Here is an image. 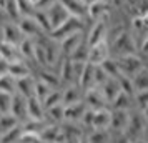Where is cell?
I'll use <instances>...</instances> for the list:
<instances>
[{
    "label": "cell",
    "mask_w": 148,
    "mask_h": 143,
    "mask_svg": "<svg viewBox=\"0 0 148 143\" xmlns=\"http://www.w3.org/2000/svg\"><path fill=\"white\" fill-rule=\"evenodd\" d=\"M110 50L115 57H123V55H133L138 53L140 43L136 40L133 32L121 28L118 34L113 37V40L110 43Z\"/></svg>",
    "instance_id": "6da1fadb"
},
{
    "label": "cell",
    "mask_w": 148,
    "mask_h": 143,
    "mask_svg": "<svg viewBox=\"0 0 148 143\" xmlns=\"http://www.w3.org/2000/svg\"><path fill=\"white\" fill-rule=\"evenodd\" d=\"M47 122L48 123H57V125H62L65 122V105L60 103V105H55L52 108L47 110Z\"/></svg>",
    "instance_id": "f546056e"
},
{
    "label": "cell",
    "mask_w": 148,
    "mask_h": 143,
    "mask_svg": "<svg viewBox=\"0 0 148 143\" xmlns=\"http://www.w3.org/2000/svg\"><path fill=\"white\" fill-rule=\"evenodd\" d=\"M20 123H22L20 120L15 115H12V113H3V115H0V135L10 131L12 128H15V127L20 125Z\"/></svg>",
    "instance_id": "d6a6232c"
},
{
    "label": "cell",
    "mask_w": 148,
    "mask_h": 143,
    "mask_svg": "<svg viewBox=\"0 0 148 143\" xmlns=\"http://www.w3.org/2000/svg\"><path fill=\"white\" fill-rule=\"evenodd\" d=\"M30 2H32L34 5H37V3H38V0H30Z\"/></svg>",
    "instance_id": "11a10c76"
},
{
    "label": "cell",
    "mask_w": 148,
    "mask_h": 143,
    "mask_svg": "<svg viewBox=\"0 0 148 143\" xmlns=\"http://www.w3.org/2000/svg\"><path fill=\"white\" fill-rule=\"evenodd\" d=\"M95 68H97V65H93V63H88V62L85 63V68H83L80 80H78V85L82 87L83 92L97 87V83H95Z\"/></svg>",
    "instance_id": "44dd1931"
},
{
    "label": "cell",
    "mask_w": 148,
    "mask_h": 143,
    "mask_svg": "<svg viewBox=\"0 0 148 143\" xmlns=\"http://www.w3.org/2000/svg\"><path fill=\"white\" fill-rule=\"evenodd\" d=\"M5 73H8V63L5 60H2V58H0V77L5 75Z\"/></svg>",
    "instance_id": "f907efd6"
},
{
    "label": "cell",
    "mask_w": 148,
    "mask_h": 143,
    "mask_svg": "<svg viewBox=\"0 0 148 143\" xmlns=\"http://www.w3.org/2000/svg\"><path fill=\"white\" fill-rule=\"evenodd\" d=\"M133 103H135L133 96L125 93V92H120L113 102H110V108L112 110H130Z\"/></svg>",
    "instance_id": "83f0119b"
},
{
    "label": "cell",
    "mask_w": 148,
    "mask_h": 143,
    "mask_svg": "<svg viewBox=\"0 0 148 143\" xmlns=\"http://www.w3.org/2000/svg\"><path fill=\"white\" fill-rule=\"evenodd\" d=\"M0 138H2V135H0Z\"/></svg>",
    "instance_id": "6f0895ef"
},
{
    "label": "cell",
    "mask_w": 148,
    "mask_h": 143,
    "mask_svg": "<svg viewBox=\"0 0 148 143\" xmlns=\"http://www.w3.org/2000/svg\"><path fill=\"white\" fill-rule=\"evenodd\" d=\"M10 113L15 115L20 122L27 120V96L20 95V93H15L12 98V108Z\"/></svg>",
    "instance_id": "ffe728a7"
},
{
    "label": "cell",
    "mask_w": 148,
    "mask_h": 143,
    "mask_svg": "<svg viewBox=\"0 0 148 143\" xmlns=\"http://www.w3.org/2000/svg\"><path fill=\"white\" fill-rule=\"evenodd\" d=\"M8 73H10L12 77H15V78H23V77L32 75L27 60H20V62H15V63H8Z\"/></svg>",
    "instance_id": "f1b7e54d"
},
{
    "label": "cell",
    "mask_w": 148,
    "mask_h": 143,
    "mask_svg": "<svg viewBox=\"0 0 148 143\" xmlns=\"http://www.w3.org/2000/svg\"><path fill=\"white\" fill-rule=\"evenodd\" d=\"M58 2L70 12V15L80 18L88 17V3L85 0H58Z\"/></svg>",
    "instance_id": "2e32d148"
},
{
    "label": "cell",
    "mask_w": 148,
    "mask_h": 143,
    "mask_svg": "<svg viewBox=\"0 0 148 143\" xmlns=\"http://www.w3.org/2000/svg\"><path fill=\"white\" fill-rule=\"evenodd\" d=\"M22 133H23V127H22V123H20V125H17L15 128H12L10 131L3 133L2 138H0V143H17L18 138L22 136Z\"/></svg>",
    "instance_id": "74e56055"
},
{
    "label": "cell",
    "mask_w": 148,
    "mask_h": 143,
    "mask_svg": "<svg viewBox=\"0 0 148 143\" xmlns=\"http://www.w3.org/2000/svg\"><path fill=\"white\" fill-rule=\"evenodd\" d=\"M0 34H2V40L3 42H8V43H12V45H20L22 40L25 38V35L22 34L20 27H18V23L17 22H5L3 25H2V30H0Z\"/></svg>",
    "instance_id": "9c48e42d"
},
{
    "label": "cell",
    "mask_w": 148,
    "mask_h": 143,
    "mask_svg": "<svg viewBox=\"0 0 148 143\" xmlns=\"http://www.w3.org/2000/svg\"><path fill=\"white\" fill-rule=\"evenodd\" d=\"M147 127H148V120L145 118L143 112L138 110V112L132 113V118H130L128 127L125 128L123 135L127 136L128 142L136 143V142H140V140H143V135L147 133Z\"/></svg>",
    "instance_id": "7a4b0ae2"
},
{
    "label": "cell",
    "mask_w": 148,
    "mask_h": 143,
    "mask_svg": "<svg viewBox=\"0 0 148 143\" xmlns=\"http://www.w3.org/2000/svg\"><path fill=\"white\" fill-rule=\"evenodd\" d=\"M116 63H118V67H120L121 75L130 77V78H133L141 68L145 67V62H143V58H141L138 53L116 57Z\"/></svg>",
    "instance_id": "5b68a950"
},
{
    "label": "cell",
    "mask_w": 148,
    "mask_h": 143,
    "mask_svg": "<svg viewBox=\"0 0 148 143\" xmlns=\"http://www.w3.org/2000/svg\"><path fill=\"white\" fill-rule=\"evenodd\" d=\"M100 88H101V92H103V95L107 96L108 105H110V102H113L115 98H116V95L121 92L120 80H118V78H108Z\"/></svg>",
    "instance_id": "d4e9b609"
},
{
    "label": "cell",
    "mask_w": 148,
    "mask_h": 143,
    "mask_svg": "<svg viewBox=\"0 0 148 143\" xmlns=\"http://www.w3.org/2000/svg\"><path fill=\"white\" fill-rule=\"evenodd\" d=\"M83 90L78 83H73V85H67V88L63 90V105H72V103H77L83 100Z\"/></svg>",
    "instance_id": "603a6c76"
},
{
    "label": "cell",
    "mask_w": 148,
    "mask_h": 143,
    "mask_svg": "<svg viewBox=\"0 0 148 143\" xmlns=\"http://www.w3.org/2000/svg\"><path fill=\"white\" fill-rule=\"evenodd\" d=\"M47 110L43 107V102L38 100L37 96H30L27 98V120H37V122H43L47 120Z\"/></svg>",
    "instance_id": "7c38bea8"
},
{
    "label": "cell",
    "mask_w": 148,
    "mask_h": 143,
    "mask_svg": "<svg viewBox=\"0 0 148 143\" xmlns=\"http://www.w3.org/2000/svg\"><path fill=\"white\" fill-rule=\"evenodd\" d=\"M90 143H110V133L108 130H92V133L87 136Z\"/></svg>",
    "instance_id": "ab89813d"
},
{
    "label": "cell",
    "mask_w": 148,
    "mask_h": 143,
    "mask_svg": "<svg viewBox=\"0 0 148 143\" xmlns=\"http://www.w3.org/2000/svg\"><path fill=\"white\" fill-rule=\"evenodd\" d=\"M0 58L5 60L7 63H15V62L25 60L20 53V48L17 45H12V43L3 42V40H0Z\"/></svg>",
    "instance_id": "9a60e30c"
},
{
    "label": "cell",
    "mask_w": 148,
    "mask_h": 143,
    "mask_svg": "<svg viewBox=\"0 0 148 143\" xmlns=\"http://www.w3.org/2000/svg\"><path fill=\"white\" fill-rule=\"evenodd\" d=\"M110 42L108 38L98 42L95 45H90V53H88V63H93V65H101L103 62L110 58Z\"/></svg>",
    "instance_id": "8992f818"
},
{
    "label": "cell",
    "mask_w": 148,
    "mask_h": 143,
    "mask_svg": "<svg viewBox=\"0 0 148 143\" xmlns=\"http://www.w3.org/2000/svg\"><path fill=\"white\" fill-rule=\"evenodd\" d=\"M34 17L37 18V22L40 23L42 30H43L45 34H50V32H52V25H50V20H48V15H47L45 10H38V8H35Z\"/></svg>",
    "instance_id": "60d3db41"
},
{
    "label": "cell",
    "mask_w": 148,
    "mask_h": 143,
    "mask_svg": "<svg viewBox=\"0 0 148 143\" xmlns=\"http://www.w3.org/2000/svg\"><path fill=\"white\" fill-rule=\"evenodd\" d=\"M105 38H108V17H103V18H98L93 22V25L87 35V43L90 47V45H95Z\"/></svg>",
    "instance_id": "52a82bcc"
},
{
    "label": "cell",
    "mask_w": 148,
    "mask_h": 143,
    "mask_svg": "<svg viewBox=\"0 0 148 143\" xmlns=\"http://www.w3.org/2000/svg\"><path fill=\"white\" fill-rule=\"evenodd\" d=\"M83 100H85L88 108H92V110H100V108H105V107H110L107 96L103 95L100 87H93L90 90H85Z\"/></svg>",
    "instance_id": "30bf717a"
},
{
    "label": "cell",
    "mask_w": 148,
    "mask_h": 143,
    "mask_svg": "<svg viewBox=\"0 0 148 143\" xmlns=\"http://www.w3.org/2000/svg\"><path fill=\"white\" fill-rule=\"evenodd\" d=\"M143 115H145V118H147V120H148V108L145 110V112H143Z\"/></svg>",
    "instance_id": "db71d44e"
},
{
    "label": "cell",
    "mask_w": 148,
    "mask_h": 143,
    "mask_svg": "<svg viewBox=\"0 0 148 143\" xmlns=\"http://www.w3.org/2000/svg\"><path fill=\"white\" fill-rule=\"evenodd\" d=\"M0 92H5V93L15 95V93H17V78L12 77L10 73L2 75L0 77Z\"/></svg>",
    "instance_id": "836d02e7"
},
{
    "label": "cell",
    "mask_w": 148,
    "mask_h": 143,
    "mask_svg": "<svg viewBox=\"0 0 148 143\" xmlns=\"http://www.w3.org/2000/svg\"><path fill=\"white\" fill-rule=\"evenodd\" d=\"M105 72H107V75L110 78H120L121 77V72H120V67H118V63H116V58H107V60L103 62L100 65Z\"/></svg>",
    "instance_id": "d590c367"
},
{
    "label": "cell",
    "mask_w": 148,
    "mask_h": 143,
    "mask_svg": "<svg viewBox=\"0 0 148 143\" xmlns=\"http://www.w3.org/2000/svg\"><path fill=\"white\" fill-rule=\"evenodd\" d=\"M20 48V53L25 60H32L35 62V38H30V37H25L22 43L18 45Z\"/></svg>",
    "instance_id": "1f68e13d"
},
{
    "label": "cell",
    "mask_w": 148,
    "mask_h": 143,
    "mask_svg": "<svg viewBox=\"0 0 148 143\" xmlns=\"http://www.w3.org/2000/svg\"><path fill=\"white\" fill-rule=\"evenodd\" d=\"M80 143H90V142H88V138H87V136H83V138L80 140Z\"/></svg>",
    "instance_id": "f5cc1de1"
},
{
    "label": "cell",
    "mask_w": 148,
    "mask_h": 143,
    "mask_svg": "<svg viewBox=\"0 0 148 143\" xmlns=\"http://www.w3.org/2000/svg\"><path fill=\"white\" fill-rule=\"evenodd\" d=\"M132 32L140 43L143 38L148 37V14L140 17H132Z\"/></svg>",
    "instance_id": "d6986e66"
},
{
    "label": "cell",
    "mask_w": 148,
    "mask_h": 143,
    "mask_svg": "<svg viewBox=\"0 0 148 143\" xmlns=\"http://www.w3.org/2000/svg\"><path fill=\"white\" fill-rule=\"evenodd\" d=\"M136 143H148L147 140H140V142H136Z\"/></svg>",
    "instance_id": "9f6ffc18"
},
{
    "label": "cell",
    "mask_w": 148,
    "mask_h": 143,
    "mask_svg": "<svg viewBox=\"0 0 148 143\" xmlns=\"http://www.w3.org/2000/svg\"><path fill=\"white\" fill-rule=\"evenodd\" d=\"M3 12L10 22H18L23 17L17 0H3Z\"/></svg>",
    "instance_id": "4316f807"
},
{
    "label": "cell",
    "mask_w": 148,
    "mask_h": 143,
    "mask_svg": "<svg viewBox=\"0 0 148 143\" xmlns=\"http://www.w3.org/2000/svg\"><path fill=\"white\" fill-rule=\"evenodd\" d=\"M125 8L132 17L148 14V0H125Z\"/></svg>",
    "instance_id": "484cf974"
},
{
    "label": "cell",
    "mask_w": 148,
    "mask_h": 143,
    "mask_svg": "<svg viewBox=\"0 0 148 143\" xmlns=\"http://www.w3.org/2000/svg\"><path fill=\"white\" fill-rule=\"evenodd\" d=\"M17 23H18L22 34L25 35V37H30V38H38V37H42V35H45V32L42 30L40 23L37 22V18H35L34 15H23Z\"/></svg>",
    "instance_id": "ba28073f"
},
{
    "label": "cell",
    "mask_w": 148,
    "mask_h": 143,
    "mask_svg": "<svg viewBox=\"0 0 148 143\" xmlns=\"http://www.w3.org/2000/svg\"><path fill=\"white\" fill-rule=\"evenodd\" d=\"M85 40H87V38L83 37V32H77V34L70 35V37H67V38H63V40L60 42L62 55H65V58H68V57L73 53L75 50L80 47Z\"/></svg>",
    "instance_id": "4fadbf2b"
},
{
    "label": "cell",
    "mask_w": 148,
    "mask_h": 143,
    "mask_svg": "<svg viewBox=\"0 0 148 143\" xmlns=\"http://www.w3.org/2000/svg\"><path fill=\"white\" fill-rule=\"evenodd\" d=\"M12 98H14V95L5 93V92H0V115L10 113V108H12Z\"/></svg>",
    "instance_id": "ee69618b"
},
{
    "label": "cell",
    "mask_w": 148,
    "mask_h": 143,
    "mask_svg": "<svg viewBox=\"0 0 148 143\" xmlns=\"http://www.w3.org/2000/svg\"><path fill=\"white\" fill-rule=\"evenodd\" d=\"M35 85H37V80L32 75L23 77V78H17V93L30 98V96L35 95Z\"/></svg>",
    "instance_id": "7402d4cb"
},
{
    "label": "cell",
    "mask_w": 148,
    "mask_h": 143,
    "mask_svg": "<svg viewBox=\"0 0 148 143\" xmlns=\"http://www.w3.org/2000/svg\"><path fill=\"white\" fill-rule=\"evenodd\" d=\"M45 12H47V15H48V20H50L52 30H55L57 27H60L62 23H63V22L67 20L68 17H70V12H68L67 8L62 5L58 0L55 2L52 7H48Z\"/></svg>",
    "instance_id": "8fae6325"
},
{
    "label": "cell",
    "mask_w": 148,
    "mask_h": 143,
    "mask_svg": "<svg viewBox=\"0 0 148 143\" xmlns=\"http://www.w3.org/2000/svg\"><path fill=\"white\" fill-rule=\"evenodd\" d=\"M133 85H135V90H136V92L148 90V67L147 65L133 77Z\"/></svg>",
    "instance_id": "e575fe53"
},
{
    "label": "cell",
    "mask_w": 148,
    "mask_h": 143,
    "mask_svg": "<svg viewBox=\"0 0 148 143\" xmlns=\"http://www.w3.org/2000/svg\"><path fill=\"white\" fill-rule=\"evenodd\" d=\"M3 18H7V17L3 12V0H0V20H3Z\"/></svg>",
    "instance_id": "816d5d0a"
},
{
    "label": "cell",
    "mask_w": 148,
    "mask_h": 143,
    "mask_svg": "<svg viewBox=\"0 0 148 143\" xmlns=\"http://www.w3.org/2000/svg\"><path fill=\"white\" fill-rule=\"evenodd\" d=\"M135 105L140 112H145L148 108V90H143V92H136L133 96Z\"/></svg>",
    "instance_id": "7bdbcfd3"
},
{
    "label": "cell",
    "mask_w": 148,
    "mask_h": 143,
    "mask_svg": "<svg viewBox=\"0 0 148 143\" xmlns=\"http://www.w3.org/2000/svg\"><path fill=\"white\" fill-rule=\"evenodd\" d=\"M87 108L88 107L85 100H80V102L72 103V105H65V123H80Z\"/></svg>",
    "instance_id": "5bb4252c"
},
{
    "label": "cell",
    "mask_w": 148,
    "mask_h": 143,
    "mask_svg": "<svg viewBox=\"0 0 148 143\" xmlns=\"http://www.w3.org/2000/svg\"><path fill=\"white\" fill-rule=\"evenodd\" d=\"M83 68H85V62H73V60H70V58H65L63 63H62L60 73H58L60 80H62V85L78 83Z\"/></svg>",
    "instance_id": "277c9868"
},
{
    "label": "cell",
    "mask_w": 148,
    "mask_h": 143,
    "mask_svg": "<svg viewBox=\"0 0 148 143\" xmlns=\"http://www.w3.org/2000/svg\"><path fill=\"white\" fill-rule=\"evenodd\" d=\"M132 118L130 110H112V130L123 133Z\"/></svg>",
    "instance_id": "ac0fdd59"
},
{
    "label": "cell",
    "mask_w": 148,
    "mask_h": 143,
    "mask_svg": "<svg viewBox=\"0 0 148 143\" xmlns=\"http://www.w3.org/2000/svg\"><path fill=\"white\" fill-rule=\"evenodd\" d=\"M60 103H63V90L55 88L43 100V107H45V110H48V108H52V107H55V105H60Z\"/></svg>",
    "instance_id": "8d00e7d4"
},
{
    "label": "cell",
    "mask_w": 148,
    "mask_h": 143,
    "mask_svg": "<svg viewBox=\"0 0 148 143\" xmlns=\"http://www.w3.org/2000/svg\"><path fill=\"white\" fill-rule=\"evenodd\" d=\"M88 53H90V47H88L87 40H85L80 47L75 50L73 53L68 57V58H70V60H73V62H85V63H87V62H88Z\"/></svg>",
    "instance_id": "f35d334b"
},
{
    "label": "cell",
    "mask_w": 148,
    "mask_h": 143,
    "mask_svg": "<svg viewBox=\"0 0 148 143\" xmlns=\"http://www.w3.org/2000/svg\"><path fill=\"white\" fill-rule=\"evenodd\" d=\"M83 27H85L83 18L70 15L60 27H57L55 30H52V32L48 34V37L53 38V40H57V42H62L63 38H67V37H70V35L77 34V32H83Z\"/></svg>",
    "instance_id": "3957f363"
},
{
    "label": "cell",
    "mask_w": 148,
    "mask_h": 143,
    "mask_svg": "<svg viewBox=\"0 0 148 143\" xmlns=\"http://www.w3.org/2000/svg\"><path fill=\"white\" fill-rule=\"evenodd\" d=\"M110 128H112V108L105 107V108L95 110L93 130H110Z\"/></svg>",
    "instance_id": "e0dca14e"
},
{
    "label": "cell",
    "mask_w": 148,
    "mask_h": 143,
    "mask_svg": "<svg viewBox=\"0 0 148 143\" xmlns=\"http://www.w3.org/2000/svg\"><path fill=\"white\" fill-rule=\"evenodd\" d=\"M140 52H141L143 57H147V58H148V37L140 42Z\"/></svg>",
    "instance_id": "681fc988"
},
{
    "label": "cell",
    "mask_w": 148,
    "mask_h": 143,
    "mask_svg": "<svg viewBox=\"0 0 148 143\" xmlns=\"http://www.w3.org/2000/svg\"><path fill=\"white\" fill-rule=\"evenodd\" d=\"M88 17L92 20H98L103 17H108V5L105 0H93L88 3Z\"/></svg>",
    "instance_id": "cb8c5ba5"
},
{
    "label": "cell",
    "mask_w": 148,
    "mask_h": 143,
    "mask_svg": "<svg viewBox=\"0 0 148 143\" xmlns=\"http://www.w3.org/2000/svg\"><path fill=\"white\" fill-rule=\"evenodd\" d=\"M120 87H121V92H125V93H128V95L135 96V93H136V90H135V85H133V78H130V77H125L121 75L120 78Z\"/></svg>",
    "instance_id": "f6af8a7d"
},
{
    "label": "cell",
    "mask_w": 148,
    "mask_h": 143,
    "mask_svg": "<svg viewBox=\"0 0 148 143\" xmlns=\"http://www.w3.org/2000/svg\"><path fill=\"white\" fill-rule=\"evenodd\" d=\"M147 67H148V65H147Z\"/></svg>",
    "instance_id": "91938a15"
},
{
    "label": "cell",
    "mask_w": 148,
    "mask_h": 143,
    "mask_svg": "<svg viewBox=\"0 0 148 143\" xmlns=\"http://www.w3.org/2000/svg\"><path fill=\"white\" fill-rule=\"evenodd\" d=\"M17 2H18V7L22 10V15H34L35 5L30 0H17Z\"/></svg>",
    "instance_id": "c3c4849f"
},
{
    "label": "cell",
    "mask_w": 148,
    "mask_h": 143,
    "mask_svg": "<svg viewBox=\"0 0 148 143\" xmlns=\"http://www.w3.org/2000/svg\"><path fill=\"white\" fill-rule=\"evenodd\" d=\"M17 143H45V142L42 140V136L38 135V133H28V131H23Z\"/></svg>",
    "instance_id": "bcb514c9"
},
{
    "label": "cell",
    "mask_w": 148,
    "mask_h": 143,
    "mask_svg": "<svg viewBox=\"0 0 148 143\" xmlns=\"http://www.w3.org/2000/svg\"><path fill=\"white\" fill-rule=\"evenodd\" d=\"M55 88H52L50 85H47L45 82H42V80H37V85H35V96L38 98V100H45L48 95H50V92Z\"/></svg>",
    "instance_id": "b9f144b4"
},
{
    "label": "cell",
    "mask_w": 148,
    "mask_h": 143,
    "mask_svg": "<svg viewBox=\"0 0 148 143\" xmlns=\"http://www.w3.org/2000/svg\"><path fill=\"white\" fill-rule=\"evenodd\" d=\"M93 115H95V110L87 108V112L83 113V116H82V120H80V125L83 127V128H92L93 130Z\"/></svg>",
    "instance_id": "7dc6e473"
},
{
    "label": "cell",
    "mask_w": 148,
    "mask_h": 143,
    "mask_svg": "<svg viewBox=\"0 0 148 143\" xmlns=\"http://www.w3.org/2000/svg\"><path fill=\"white\" fill-rule=\"evenodd\" d=\"M38 80L45 82L47 85H50L52 88H60L62 87V80H60V75L53 73L50 68H43L38 72Z\"/></svg>",
    "instance_id": "4dcf8cb0"
},
{
    "label": "cell",
    "mask_w": 148,
    "mask_h": 143,
    "mask_svg": "<svg viewBox=\"0 0 148 143\" xmlns=\"http://www.w3.org/2000/svg\"><path fill=\"white\" fill-rule=\"evenodd\" d=\"M128 143H132V142H128Z\"/></svg>",
    "instance_id": "680465c9"
}]
</instances>
